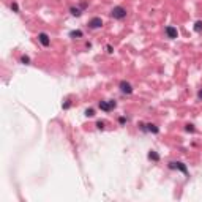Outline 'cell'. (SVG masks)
Returning a JSON list of instances; mask_svg holds the SVG:
<instances>
[{"label": "cell", "instance_id": "1", "mask_svg": "<svg viewBox=\"0 0 202 202\" xmlns=\"http://www.w3.org/2000/svg\"><path fill=\"white\" fill-rule=\"evenodd\" d=\"M126 10H125L123 7H114L112 10H111V16L114 17V19H125L126 17Z\"/></svg>", "mask_w": 202, "mask_h": 202}, {"label": "cell", "instance_id": "2", "mask_svg": "<svg viewBox=\"0 0 202 202\" xmlns=\"http://www.w3.org/2000/svg\"><path fill=\"white\" fill-rule=\"evenodd\" d=\"M169 169H177V171L183 172L185 175H188L186 164H185V163H181V161H171V163H169Z\"/></svg>", "mask_w": 202, "mask_h": 202}, {"label": "cell", "instance_id": "3", "mask_svg": "<svg viewBox=\"0 0 202 202\" xmlns=\"http://www.w3.org/2000/svg\"><path fill=\"white\" fill-rule=\"evenodd\" d=\"M115 101H99V109L104 112H111L112 109H115Z\"/></svg>", "mask_w": 202, "mask_h": 202}, {"label": "cell", "instance_id": "4", "mask_svg": "<svg viewBox=\"0 0 202 202\" xmlns=\"http://www.w3.org/2000/svg\"><path fill=\"white\" fill-rule=\"evenodd\" d=\"M120 87V92L125 93V95H131L133 93V85H131L130 82H126V81H122V82L119 84Z\"/></svg>", "mask_w": 202, "mask_h": 202}, {"label": "cell", "instance_id": "5", "mask_svg": "<svg viewBox=\"0 0 202 202\" xmlns=\"http://www.w3.org/2000/svg\"><path fill=\"white\" fill-rule=\"evenodd\" d=\"M38 41L41 43L44 48H48L49 44H51V40H49V35L44 33V32H41V33H38Z\"/></svg>", "mask_w": 202, "mask_h": 202}, {"label": "cell", "instance_id": "6", "mask_svg": "<svg viewBox=\"0 0 202 202\" xmlns=\"http://www.w3.org/2000/svg\"><path fill=\"white\" fill-rule=\"evenodd\" d=\"M101 25H103V19H101V17H92V19L89 21V27L90 28H99Z\"/></svg>", "mask_w": 202, "mask_h": 202}, {"label": "cell", "instance_id": "7", "mask_svg": "<svg viewBox=\"0 0 202 202\" xmlns=\"http://www.w3.org/2000/svg\"><path fill=\"white\" fill-rule=\"evenodd\" d=\"M164 32H166V35H168V38H171V40H174V38L178 36V32H177V28H175L174 25H168Z\"/></svg>", "mask_w": 202, "mask_h": 202}, {"label": "cell", "instance_id": "8", "mask_svg": "<svg viewBox=\"0 0 202 202\" xmlns=\"http://www.w3.org/2000/svg\"><path fill=\"white\" fill-rule=\"evenodd\" d=\"M142 130L150 131V133H153V134H158V133H160V128H158L156 125H153V123H147L145 126H142Z\"/></svg>", "mask_w": 202, "mask_h": 202}, {"label": "cell", "instance_id": "9", "mask_svg": "<svg viewBox=\"0 0 202 202\" xmlns=\"http://www.w3.org/2000/svg\"><path fill=\"white\" fill-rule=\"evenodd\" d=\"M84 33L82 30H71L70 32V38H73V40H77V38H82Z\"/></svg>", "mask_w": 202, "mask_h": 202}, {"label": "cell", "instance_id": "10", "mask_svg": "<svg viewBox=\"0 0 202 202\" xmlns=\"http://www.w3.org/2000/svg\"><path fill=\"white\" fill-rule=\"evenodd\" d=\"M148 160H152V161H160V155H158V152H155V150H150L148 152Z\"/></svg>", "mask_w": 202, "mask_h": 202}, {"label": "cell", "instance_id": "11", "mask_svg": "<svg viewBox=\"0 0 202 202\" xmlns=\"http://www.w3.org/2000/svg\"><path fill=\"white\" fill-rule=\"evenodd\" d=\"M70 13L73 14V16H81V14H82V10H81V8H77V7H71L70 8Z\"/></svg>", "mask_w": 202, "mask_h": 202}, {"label": "cell", "instance_id": "12", "mask_svg": "<svg viewBox=\"0 0 202 202\" xmlns=\"http://www.w3.org/2000/svg\"><path fill=\"white\" fill-rule=\"evenodd\" d=\"M194 30L197 32V33H201V32H202V21H196V24H194Z\"/></svg>", "mask_w": 202, "mask_h": 202}, {"label": "cell", "instance_id": "13", "mask_svg": "<svg viewBox=\"0 0 202 202\" xmlns=\"http://www.w3.org/2000/svg\"><path fill=\"white\" fill-rule=\"evenodd\" d=\"M21 63L28 65V63H30V57H28V55H22V57H21Z\"/></svg>", "mask_w": 202, "mask_h": 202}, {"label": "cell", "instance_id": "14", "mask_svg": "<svg viewBox=\"0 0 202 202\" xmlns=\"http://www.w3.org/2000/svg\"><path fill=\"white\" fill-rule=\"evenodd\" d=\"M185 130L188 131V133H194V131H196V128H194V125L188 123V125H186V126H185Z\"/></svg>", "mask_w": 202, "mask_h": 202}, {"label": "cell", "instance_id": "15", "mask_svg": "<svg viewBox=\"0 0 202 202\" xmlns=\"http://www.w3.org/2000/svg\"><path fill=\"white\" fill-rule=\"evenodd\" d=\"M84 114H85V117H93V115H95V111L90 107V109H85V112H84Z\"/></svg>", "mask_w": 202, "mask_h": 202}, {"label": "cell", "instance_id": "16", "mask_svg": "<svg viewBox=\"0 0 202 202\" xmlns=\"http://www.w3.org/2000/svg\"><path fill=\"white\" fill-rule=\"evenodd\" d=\"M11 10H13L14 13H19V5H17L16 2H13V3H11Z\"/></svg>", "mask_w": 202, "mask_h": 202}, {"label": "cell", "instance_id": "17", "mask_svg": "<svg viewBox=\"0 0 202 202\" xmlns=\"http://www.w3.org/2000/svg\"><path fill=\"white\" fill-rule=\"evenodd\" d=\"M104 125H106V123H104L103 120H99V122H96V128H98V130H104Z\"/></svg>", "mask_w": 202, "mask_h": 202}, {"label": "cell", "instance_id": "18", "mask_svg": "<svg viewBox=\"0 0 202 202\" xmlns=\"http://www.w3.org/2000/svg\"><path fill=\"white\" fill-rule=\"evenodd\" d=\"M106 51H107V54H112V52H114V48H112L111 44H107V46H106Z\"/></svg>", "mask_w": 202, "mask_h": 202}, {"label": "cell", "instance_id": "19", "mask_svg": "<svg viewBox=\"0 0 202 202\" xmlns=\"http://www.w3.org/2000/svg\"><path fill=\"white\" fill-rule=\"evenodd\" d=\"M119 123H120V125H125V123H126V119H125V117H120V119H119Z\"/></svg>", "mask_w": 202, "mask_h": 202}, {"label": "cell", "instance_id": "20", "mask_svg": "<svg viewBox=\"0 0 202 202\" xmlns=\"http://www.w3.org/2000/svg\"><path fill=\"white\" fill-rule=\"evenodd\" d=\"M70 107H71V103H70V101H66V103L63 104V109H70Z\"/></svg>", "mask_w": 202, "mask_h": 202}, {"label": "cell", "instance_id": "21", "mask_svg": "<svg viewBox=\"0 0 202 202\" xmlns=\"http://www.w3.org/2000/svg\"><path fill=\"white\" fill-rule=\"evenodd\" d=\"M197 98H199V99H202V89L197 92Z\"/></svg>", "mask_w": 202, "mask_h": 202}]
</instances>
